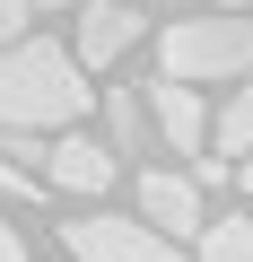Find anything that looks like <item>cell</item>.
Returning a JSON list of instances; mask_svg holds the SVG:
<instances>
[{
    "label": "cell",
    "mask_w": 253,
    "mask_h": 262,
    "mask_svg": "<svg viewBox=\"0 0 253 262\" xmlns=\"http://www.w3.org/2000/svg\"><path fill=\"white\" fill-rule=\"evenodd\" d=\"M218 18H244V0H218Z\"/></svg>",
    "instance_id": "15"
},
{
    "label": "cell",
    "mask_w": 253,
    "mask_h": 262,
    "mask_svg": "<svg viewBox=\"0 0 253 262\" xmlns=\"http://www.w3.org/2000/svg\"><path fill=\"white\" fill-rule=\"evenodd\" d=\"M210 158H227V166H236V158H253V88H236V96H227V114L210 122Z\"/></svg>",
    "instance_id": "9"
},
{
    "label": "cell",
    "mask_w": 253,
    "mask_h": 262,
    "mask_svg": "<svg viewBox=\"0 0 253 262\" xmlns=\"http://www.w3.org/2000/svg\"><path fill=\"white\" fill-rule=\"evenodd\" d=\"M27 27H35V0H0V44H27Z\"/></svg>",
    "instance_id": "12"
},
{
    "label": "cell",
    "mask_w": 253,
    "mask_h": 262,
    "mask_svg": "<svg viewBox=\"0 0 253 262\" xmlns=\"http://www.w3.org/2000/svg\"><path fill=\"white\" fill-rule=\"evenodd\" d=\"M0 201H35V175H18V166H0Z\"/></svg>",
    "instance_id": "13"
},
{
    "label": "cell",
    "mask_w": 253,
    "mask_h": 262,
    "mask_svg": "<svg viewBox=\"0 0 253 262\" xmlns=\"http://www.w3.org/2000/svg\"><path fill=\"white\" fill-rule=\"evenodd\" d=\"M61 236H70V253H79V262H183V245H166L157 227H131V219H105V210L70 219Z\"/></svg>",
    "instance_id": "3"
},
{
    "label": "cell",
    "mask_w": 253,
    "mask_h": 262,
    "mask_svg": "<svg viewBox=\"0 0 253 262\" xmlns=\"http://www.w3.org/2000/svg\"><path fill=\"white\" fill-rule=\"evenodd\" d=\"M131 44H140V18L122 9V0H87V9H79V70H105Z\"/></svg>",
    "instance_id": "6"
},
{
    "label": "cell",
    "mask_w": 253,
    "mask_h": 262,
    "mask_svg": "<svg viewBox=\"0 0 253 262\" xmlns=\"http://www.w3.org/2000/svg\"><path fill=\"white\" fill-rule=\"evenodd\" d=\"M166 79H253V18H175L166 27Z\"/></svg>",
    "instance_id": "2"
},
{
    "label": "cell",
    "mask_w": 253,
    "mask_h": 262,
    "mask_svg": "<svg viewBox=\"0 0 253 262\" xmlns=\"http://www.w3.org/2000/svg\"><path fill=\"white\" fill-rule=\"evenodd\" d=\"M44 158H53V149L35 140V131H0V166H18V175H35Z\"/></svg>",
    "instance_id": "11"
},
{
    "label": "cell",
    "mask_w": 253,
    "mask_h": 262,
    "mask_svg": "<svg viewBox=\"0 0 253 262\" xmlns=\"http://www.w3.org/2000/svg\"><path fill=\"white\" fill-rule=\"evenodd\" d=\"M201 262H253V219H210L201 227Z\"/></svg>",
    "instance_id": "10"
},
{
    "label": "cell",
    "mask_w": 253,
    "mask_h": 262,
    "mask_svg": "<svg viewBox=\"0 0 253 262\" xmlns=\"http://www.w3.org/2000/svg\"><path fill=\"white\" fill-rule=\"evenodd\" d=\"M44 184H61V192H105V184H113V149L87 140V131H61L53 158H44Z\"/></svg>",
    "instance_id": "7"
},
{
    "label": "cell",
    "mask_w": 253,
    "mask_h": 262,
    "mask_svg": "<svg viewBox=\"0 0 253 262\" xmlns=\"http://www.w3.org/2000/svg\"><path fill=\"white\" fill-rule=\"evenodd\" d=\"M87 70L79 53L27 35V44H0V131H70L87 114Z\"/></svg>",
    "instance_id": "1"
},
{
    "label": "cell",
    "mask_w": 253,
    "mask_h": 262,
    "mask_svg": "<svg viewBox=\"0 0 253 262\" xmlns=\"http://www.w3.org/2000/svg\"><path fill=\"white\" fill-rule=\"evenodd\" d=\"M236 184H244V192H253V158H244V166H236Z\"/></svg>",
    "instance_id": "16"
},
{
    "label": "cell",
    "mask_w": 253,
    "mask_h": 262,
    "mask_svg": "<svg viewBox=\"0 0 253 262\" xmlns=\"http://www.w3.org/2000/svg\"><path fill=\"white\" fill-rule=\"evenodd\" d=\"M140 219H149L166 245H183V236L210 227V219H201V184H192V175H166V166L140 175Z\"/></svg>",
    "instance_id": "4"
},
{
    "label": "cell",
    "mask_w": 253,
    "mask_h": 262,
    "mask_svg": "<svg viewBox=\"0 0 253 262\" xmlns=\"http://www.w3.org/2000/svg\"><path fill=\"white\" fill-rule=\"evenodd\" d=\"M157 140V122H149V105L131 96V88H105V149L113 158H140Z\"/></svg>",
    "instance_id": "8"
},
{
    "label": "cell",
    "mask_w": 253,
    "mask_h": 262,
    "mask_svg": "<svg viewBox=\"0 0 253 262\" xmlns=\"http://www.w3.org/2000/svg\"><path fill=\"white\" fill-rule=\"evenodd\" d=\"M149 122H157V140H166L175 158H192V166H201V140H210L201 88H175V79H157V88H149Z\"/></svg>",
    "instance_id": "5"
},
{
    "label": "cell",
    "mask_w": 253,
    "mask_h": 262,
    "mask_svg": "<svg viewBox=\"0 0 253 262\" xmlns=\"http://www.w3.org/2000/svg\"><path fill=\"white\" fill-rule=\"evenodd\" d=\"M0 262H27V236H18L9 219H0Z\"/></svg>",
    "instance_id": "14"
}]
</instances>
